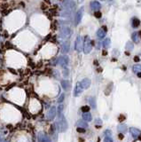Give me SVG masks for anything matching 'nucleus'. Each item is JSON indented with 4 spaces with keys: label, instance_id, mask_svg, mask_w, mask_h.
<instances>
[{
    "label": "nucleus",
    "instance_id": "5",
    "mask_svg": "<svg viewBox=\"0 0 141 142\" xmlns=\"http://www.w3.org/2000/svg\"><path fill=\"white\" fill-rule=\"evenodd\" d=\"M68 61H69V60H68V57L67 55H61V56L59 57V59L57 60L58 64L59 66H61L62 68L67 67L68 64Z\"/></svg>",
    "mask_w": 141,
    "mask_h": 142
},
{
    "label": "nucleus",
    "instance_id": "6",
    "mask_svg": "<svg viewBox=\"0 0 141 142\" xmlns=\"http://www.w3.org/2000/svg\"><path fill=\"white\" fill-rule=\"evenodd\" d=\"M60 33H61V37H62L63 38H68V37H71L72 30H71V28H70L69 27L65 26V27H63V28H61Z\"/></svg>",
    "mask_w": 141,
    "mask_h": 142
},
{
    "label": "nucleus",
    "instance_id": "22",
    "mask_svg": "<svg viewBox=\"0 0 141 142\" xmlns=\"http://www.w3.org/2000/svg\"><path fill=\"white\" fill-rule=\"evenodd\" d=\"M131 24H132L133 28H138L140 24V21L138 18H133L132 21H131Z\"/></svg>",
    "mask_w": 141,
    "mask_h": 142
},
{
    "label": "nucleus",
    "instance_id": "39",
    "mask_svg": "<svg viewBox=\"0 0 141 142\" xmlns=\"http://www.w3.org/2000/svg\"><path fill=\"white\" fill-rule=\"evenodd\" d=\"M119 136H120V139H122V134H120Z\"/></svg>",
    "mask_w": 141,
    "mask_h": 142
},
{
    "label": "nucleus",
    "instance_id": "3",
    "mask_svg": "<svg viewBox=\"0 0 141 142\" xmlns=\"http://www.w3.org/2000/svg\"><path fill=\"white\" fill-rule=\"evenodd\" d=\"M83 47H84V39L81 36H78L75 41V50L80 53L83 51Z\"/></svg>",
    "mask_w": 141,
    "mask_h": 142
},
{
    "label": "nucleus",
    "instance_id": "41",
    "mask_svg": "<svg viewBox=\"0 0 141 142\" xmlns=\"http://www.w3.org/2000/svg\"><path fill=\"white\" fill-rule=\"evenodd\" d=\"M139 34H140V37H141V32H140V33H139Z\"/></svg>",
    "mask_w": 141,
    "mask_h": 142
},
{
    "label": "nucleus",
    "instance_id": "8",
    "mask_svg": "<svg viewBox=\"0 0 141 142\" xmlns=\"http://www.w3.org/2000/svg\"><path fill=\"white\" fill-rule=\"evenodd\" d=\"M83 90H84V88L81 85V83L80 82L76 83V84H75V89H74V96L75 97L79 96V95L83 92Z\"/></svg>",
    "mask_w": 141,
    "mask_h": 142
},
{
    "label": "nucleus",
    "instance_id": "40",
    "mask_svg": "<svg viewBox=\"0 0 141 142\" xmlns=\"http://www.w3.org/2000/svg\"><path fill=\"white\" fill-rule=\"evenodd\" d=\"M0 142H1V137H0Z\"/></svg>",
    "mask_w": 141,
    "mask_h": 142
},
{
    "label": "nucleus",
    "instance_id": "16",
    "mask_svg": "<svg viewBox=\"0 0 141 142\" xmlns=\"http://www.w3.org/2000/svg\"><path fill=\"white\" fill-rule=\"evenodd\" d=\"M61 86L65 91H68L70 89V82L68 80H62L61 81Z\"/></svg>",
    "mask_w": 141,
    "mask_h": 142
},
{
    "label": "nucleus",
    "instance_id": "27",
    "mask_svg": "<svg viewBox=\"0 0 141 142\" xmlns=\"http://www.w3.org/2000/svg\"><path fill=\"white\" fill-rule=\"evenodd\" d=\"M63 108H64V106H63L62 104L59 106V107H58V115H61V114H62Z\"/></svg>",
    "mask_w": 141,
    "mask_h": 142
},
{
    "label": "nucleus",
    "instance_id": "28",
    "mask_svg": "<svg viewBox=\"0 0 141 142\" xmlns=\"http://www.w3.org/2000/svg\"><path fill=\"white\" fill-rule=\"evenodd\" d=\"M82 111L84 113L89 112V111H90V107H89V106H84V107H82Z\"/></svg>",
    "mask_w": 141,
    "mask_h": 142
},
{
    "label": "nucleus",
    "instance_id": "2",
    "mask_svg": "<svg viewBox=\"0 0 141 142\" xmlns=\"http://www.w3.org/2000/svg\"><path fill=\"white\" fill-rule=\"evenodd\" d=\"M83 50H84V53H85V54L90 53L91 52V50H92L91 40L89 36H85V37H84V47H83Z\"/></svg>",
    "mask_w": 141,
    "mask_h": 142
},
{
    "label": "nucleus",
    "instance_id": "26",
    "mask_svg": "<svg viewBox=\"0 0 141 142\" xmlns=\"http://www.w3.org/2000/svg\"><path fill=\"white\" fill-rule=\"evenodd\" d=\"M126 48H127L128 50H132L133 49L132 42H128L127 44H126Z\"/></svg>",
    "mask_w": 141,
    "mask_h": 142
},
{
    "label": "nucleus",
    "instance_id": "19",
    "mask_svg": "<svg viewBox=\"0 0 141 142\" xmlns=\"http://www.w3.org/2000/svg\"><path fill=\"white\" fill-rule=\"evenodd\" d=\"M131 39H132L133 42L138 43V41H139V39H140L139 33H138V32H134V33H132V35H131Z\"/></svg>",
    "mask_w": 141,
    "mask_h": 142
},
{
    "label": "nucleus",
    "instance_id": "17",
    "mask_svg": "<svg viewBox=\"0 0 141 142\" xmlns=\"http://www.w3.org/2000/svg\"><path fill=\"white\" fill-rule=\"evenodd\" d=\"M83 119L86 122H91L92 120V116H91V114L89 112H86L83 114Z\"/></svg>",
    "mask_w": 141,
    "mask_h": 142
},
{
    "label": "nucleus",
    "instance_id": "37",
    "mask_svg": "<svg viewBox=\"0 0 141 142\" xmlns=\"http://www.w3.org/2000/svg\"><path fill=\"white\" fill-rule=\"evenodd\" d=\"M138 77H141V72H139V73H138Z\"/></svg>",
    "mask_w": 141,
    "mask_h": 142
},
{
    "label": "nucleus",
    "instance_id": "25",
    "mask_svg": "<svg viewBox=\"0 0 141 142\" xmlns=\"http://www.w3.org/2000/svg\"><path fill=\"white\" fill-rule=\"evenodd\" d=\"M63 75H64L65 77H68V75H69V70H68V69L67 67L63 68Z\"/></svg>",
    "mask_w": 141,
    "mask_h": 142
},
{
    "label": "nucleus",
    "instance_id": "15",
    "mask_svg": "<svg viewBox=\"0 0 141 142\" xmlns=\"http://www.w3.org/2000/svg\"><path fill=\"white\" fill-rule=\"evenodd\" d=\"M69 48H70L69 41H66V42L62 44V49H61L62 53H68V52H69Z\"/></svg>",
    "mask_w": 141,
    "mask_h": 142
},
{
    "label": "nucleus",
    "instance_id": "32",
    "mask_svg": "<svg viewBox=\"0 0 141 142\" xmlns=\"http://www.w3.org/2000/svg\"><path fill=\"white\" fill-rule=\"evenodd\" d=\"M95 17H97V18H100L101 17V12H99V11H97V12H95Z\"/></svg>",
    "mask_w": 141,
    "mask_h": 142
},
{
    "label": "nucleus",
    "instance_id": "13",
    "mask_svg": "<svg viewBox=\"0 0 141 142\" xmlns=\"http://www.w3.org/2000/svg\"><path fill=\"white\" fill-rule=\"evenodd\" d=\"M81 85L84 89H88L91 86V80L89 78H84L81 81Z\"/></svg>",
    "mask_w": 141,
    "mask_h": 142
},
{
    "label": "nucleus",
    "instance_id": "35",
    "mask_svg": "<svg viewBox=\"0 0 141 142\" xmlns=\"http://www.w3.org/2000/svg\"><path fill=\"white\" fill-rule=\"evenodd\" d=\"M96 46H97V48H98V49H99V48H100V44H99V42H98V43H96Z\"/></svg>",
    "mask_w": 141,
    "mask_h": 142
},
{
    "label": "nucleus",
    "instance_id": "21",
    "mask_svg": "<svg viewBox=\"0 0 141 142\" xmlns=\"http://www.w3.org/2000/svg\"><path fill=\"white\" fill-rule=\"evenodd\" d=\"M88 101H89L90 106H91L93 109L96 108V100H95V98H94V97H90V98L88 99Z\"/></svg>",
    "mask_w": 141,
    "mask_h": 142
},
{
    "label": "nucleus",
    "instance_id": "23",
    "mask_svg": "<svg viewBox=\"0 0 141 142\" xmlns=\"http://www.w3.org/2000/svg\"><path fill=\"white\" fill-rule=\"evenodd\" d=\"M132 70L133 72H135L137 74L141 72V64H136V65H134L132 67Z\"/></svg>",
    "mask_w": 141,
    "mask_h": 142
},
{
    "label": "nucleus",
    "instance_id": "10",
    "mask_svg": "<svg viewBox=\"0 0 141 142\" xmlns=\"http://www.w3.org/2000/svg\"><path fill=\"white\" fill-rule=\"evenodd\" d=\"M55 116H56V107H52L49 109L48 113H47V118H48V120L52 121V120H53L55 118Z\"/></svg>",
    "mask_w": 141,
    "mask_h": 142
},
{
    "label": "nucleus",
    "instance_id": "34",
    "mask_svg": "<svg viewBox=\"0 0 141 142\" xmlns=\"http://www.w3.org/2000/svg\"><path fill=\"white\" fill-rule=\"evenodd\" d=\"M97 123H99V124H100V123H101V120L100 119H96V124H97Z\"/></svg>",
    "mask_w": 141,
    "mask_h": 142
},
{
    "label": "nucleus",
    "instance_id": "33",
    "mask_svg": "<svg viewBox=\"0 0 141 142\" xmlns=\"http://www.w3.org/2000/svg\"><path fill=\"white\" fill-rule=\"evenodd\" d=\"M77 132H85V130H84V128L78 127V129H77Z\"/></svg>",
    "mask_w": 141,
    "mask_h": 142
},
{
    "label": "nucleus",
    "instance_id": "29",
    "mask_svg": "<svg viewBox=\"0 0 141 142\" xmlns=\"http://www.w3.org/2000/svg\"><path fill=\"white\" fill-rule=\"evenodd\" d=\"M64 98H65V94L64 93H62V94L59 97V99H58V102H59V103H61V102L64 100Z\"/></svg>",
    "mask_w": 141,
    "mask_h": 142
},
{
    "label": "nucleus",
    "instance_id": "30",
    "mask_svg": "<svg viewBox=\"0 0 141 142\" xmlns=\"http://www.w3.org/2000/svg\"><path fill=\"white\" fill-rule=\"evenodd\" d=\"M105 135L106 136H107V137H109V136H111L112 135V132L110 130H106V131H105Z\"/></svg>",
    "mask_w": 141,
    "mask_h": 142
},
{
    "label": "nucleus",
    "instance_id": "12",
    "mask_svg": "<svg viewBox=\"0 0 141 142\" xmlns=\"http://www.w3.org/2000/svg\"><path fill=\"white\" fill-rule=\"evenodd\" d=\"M130 132H131V136H132L133 138H135V139L138 138V137H139L140 134H141L140 130H138V129H137V128H134V127H132V128L130 129Z\"/></svg>",
    "mask_w": 141,
    "mask_h": 142
},
{
    "label": "nucleus",
    "instance_id": "36",
    "mask_svg": "<svg viewBox=\"0 0 141 142\" xmlns=\"http://www.w3.org/2000/svg\"><path fill=\"white\" fill-rule=\"evenodd\" d=\"M84 2V0H77V3L78 4H82Z\"/></svg>",
    "mask_w": 141,
    "mask_h": 142
},
{
    "label": "nucleus",
    "instance_id": "4",
    "mask_svg": "<svg viewBox=\"0 0 141 142\" xmlns=\"http://www.w3.org/2000/svg\"><path fill=\"white\" fill-rule=\"evenodd\" d=\"M62 5L67 10H69L71 12L75 10V3L74 0H63Z\"/></svg>",
    "mask_w": 141,
    "mask_h": 142
},
{
    "label": "nucleus",
    "instance_id": "14",
    "mask_svg": "<svg viewBox=\"0 0 141 142\" xmlns=\"http://www.w3.org/2000/svg\"><path fill=\"white\" fill-rule=\"evenodd\" d=\"M106 28H99V29L97 31V37H99V38L102 39L106 37Z\"/></svg>",
    "mask_w": 141,
    "mask_h": 142
},
{
    "label": "nucleus",
    "instance_id": "9",
    "mask_svg": "<svg viewBox=\"0 0 141 142\" xmlns=\"http://www.w3.org/2000/svg\"><path fill=\"white\" fill-rule=\"evenodd\" d=\"M37 139H38V142H52L50 138L44 132H39L38 136H37Z\"/></svg>",
    "mask_w": 141,
    "mask_h": 142
},
{
    "label": "nucleus",
    "instance_id": "24",
    "mask_svg": "<svg viewBox=\"0 0 141 142\" xmlns=\"http://www.w3.org/2000/svg\"><path fill=\"white\" fill-rule=\"evenodd\" d=\"M109 44H110V39L109 38L104 39V41L102 42V45H103V47H104L105 49H106V48L109 47Z\"/></svg>",
    "mask_w": 141,
    "mask_h": 142
},
{
    "label": "nucleus",
    "instance_id": "18",
    "mask_svg": "<svg viewBox=\"0 0 141 142\" xmlns=\"http://www.w3.org/2000/svg\"><path fill=\"white\" fill-rule=\"evenodd\" d=\"M76 125L78 127H81V128H84V129L88 128V123L86 122H84V120H79V121H77Z\"/></svg>",
    "mask_w": 141,
    "mask_h": 142
},
{
    "label": "nucleus",
    "instance_id": "11",
    "mask_svg": "<svg viewBox=\"0 0 141 142\" xmlns=\"http://www.w3.org/2000/svg\"><path fill=\"white\" fill-rule=\"evenodd\" d=\"M90 7H91V9L92 11H94V12H97V11H99V9H100L101 5H100L99 2L94 0V1L91 2V4H90Z\"/></svg>",
    "mask_w": 141,
    "mask_h": 142
},
{
    "label": "nucleus",
    "instance_id": "31",
    "mask_svg": "<svg viewBox=\"0 0 141 142\" xmlns=\"http://www.w3.org/2000/svg\"><path fill=\"white\" fill-rule=\"evenodd\" d=\"M104 142H113V139H112L110 137L106 136V138H105V139H104Z\"/></svg>",
    "mask_w": 141,
    "mask_h": 142
},
{
    "label": "nucleus",
    "instance_id": "38",
    "mask_svg": "<svg viewBox=\"0 0 141 142\" xmlns=\"http://www.w3.org/2000/svg\"><path fill=\"white\" fill-rule=\"evenodd\" d=\"M138 60H139V59H138V57H136V58H135V60H136V61H138Z\"/></svg>",
    "mask_w": 141,
    "mask_h": 142
},
{
    "label": "nucleus",
    "instance_id": "7",
    "mask_svg": "<svg viewBox=\"0 0 141 142\" xmlns=\"http://www.w3.org/2000/svg\"><path fill=\"white\" fill-rule=\"evenodd\" d=\"M83 13H84V7H81V8L76 12L75 16V24L76 25V26L81 22V20H82V18H83Z\"/></svg>",
    "mask_w": 141,
    "mask_h": 142
},
{
    "label": "nucleus",
    "instance_id": "1",
    "mask_svg": "<svg viewBox=\"0 0 141 142\" xmlns=\"http://www.w3.org/2000/svg\"><path fill=\"white\" fill-rule=\"evenodd\" d=\"M56 126H57L58 132H65L68 130V122H67L65 116H63V114L59 115V118L56 122Z\"/></svg>",
    "mask_w": 141,
    "mask_h": 142
},
{
    "label": "nucleus",
    "instance_id": "20",
    "mask_svg": "<svg viewBox=\"0 0 141 142\" xmlns=\"http://www.w3.org/2000/svg\"><path fill=\"white\" fill-rule=\"evenodd\" d=\"M117 130H118L119 132H122V133H123V132H126L128 131L127 129V126H126L125 124H120L117 126Z\"/></svg>",
    "mask_w": 141,
    "mask_h": 142
}]
</instances>
